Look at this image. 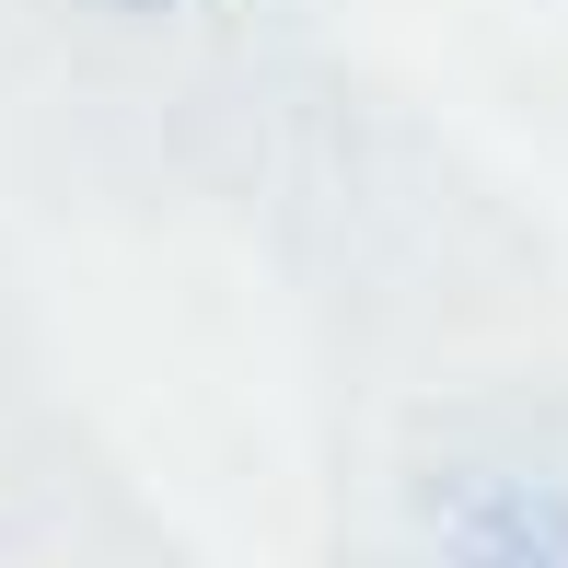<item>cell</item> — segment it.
Instances as JSON below:
<instances>
[{"instance_id":"obj_1","label":"cell","mask_w":568,"mask_h":568,"mask_svg":"<svg viewBox=\"0 0 568 568\" xmlns=\"http://www.w3.org/2000/svg\"><path fill=\"white\" fill-rule=\"evenodd\" d=\"M442 568H568V499L557 487H487L453 510Z\"/></svg>"},{"instance_id":"obj_2","label":"cell","mask_w":568,"mask_h":568,"mask_svg":"<svg viewBox=\"0 0 568 568\" xmlns=\"http://www.w3.org/2000/svg\"><path fill=\"white\" fill-rule=\"evenodd\" d=\"M116 12H186V0H116Z\"/></svg>"}]
</instances>
